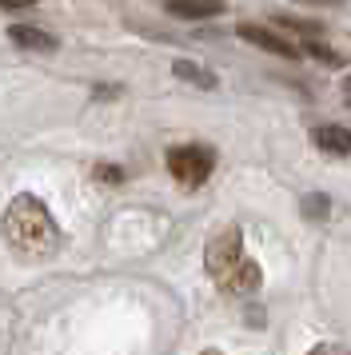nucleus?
Masks as SVG:
<instances>
[{
    "label": "nucleus",
    "mask_w": 351,
    "mask_h": 355,
    "mask_svg": "<svg viewBox=\"0 0 351 355\" xmlns=\"http://www.w3.org/2000/svg\"><path fill=\"white\" fill-rule=\"evenodd\" d=\"M316 148L327 152V156H351V128H343V124L316 128Z\"/></svg>",
    "instance_id": "6"
},
{
    "label": "nucleus",
    "mask_w": 351,
    "mask_h": 355,
    "mask_svg": "<svg viewBox=\"0 0 351 355\" xmlns=\"http://www.w3.org/2000/svg\"><path fill=\"white\" fill-rule=\"evenodd\" d=\"M164 168L180 188H200V184H207L212 168H216V152L204 144H176L164 152Z\"/></svg>",
    "instance_id": "3"
},
{
    "label": "nucleus",
    "mask_w": 351,
    "mask_h": 355,
    "mask_svg": "<svg viewBox=\"0 0 351 355\" xmlns=\"http://www.w3.org/2000/svg\"><path fill=\"white\" fill-rule=\"evenodd\" d=\"M172 72H176L184 84H196V88H204V92H212V88L220 84V80H216V72H207V68L196 64V60H176Z\"/></svg>",
    "instance_id": "8"
},
{
    "label": "nucleus",
    "mask_w": 351,
    "mask_h": 355,
    "mask_svg": "<svg viewBox=\"0 0 351 355\" xmlns=\"http://www.w3.org/2000/svg\"><path fill=\"white\" fill-rule=\"evenodd\" d=\"M207 275L216 279L220 291H232V295H252L259 288V263L243 256V236L239 227H223L216 240L207 243Z\"/></svg>",
    "instance_id": "2"
},
{
    "label": "nucleus",
    "mask_w": 351,
    "mask_h": 355,
    "mask_svg": "<svg viewBox=\"0 0 351 355\" xmlns=\"http://www.w3.org/2000/svg\"><path fill=\"white\" fill-rule=\"evenodd\" d=\"M32 4H36V0H0V8H8V12H24Z\"/></svg>",
    "instance_id": "14"
},
{
    "label": "nucleus",
    "mask_w": 351,
    "mask_h": 355,
    "mask_svg": "<svg viewBox=\"0 0 351 355\" xmlns=\"http://www.w3.org/2000/svg\"><path fill=\"white\" fill-rule=\"evenodd\" d=\"M92 96H96V100H112V96H120V88H116V84H96Z\"/></svg>",
    "instance_id": "13"
},
{
    "label": "nucleus",
    "mask_w": 351,
    "mask_h": 355,
    "mask_svg": "<svg viewBox=\"0 0 351 355\" xmlns=\"http://www.w3.org/2000/svg\"><path fill=\"white\" fill-rule=\"evenodd\" d=\"M0 232H4L8 248L20 252L24 259H44L60 243V224L32 192H20L8 200V208L0 216Z\"/></svg>",
    "instance_id": "1"
},
{
    "label": "nucleus",
    "mask_w": 351,
    "mask_h": 355,
    "mask_svg": "<svg viewBox=\"0 0 351 355\" xmlns=\"http://www.w3.org/2000/svg\"><path fill=\"white\" fill-rule=\"evenodd\" d=\"M307 4H327V0H307Z\"/></svg>",
    "instance_id": "16"
},
{
    "label": "nucleus",
    "mask_w": 351,
    "mask_h": 355,
    "mask_svg": "<svg viewBox=\"0 0 351 355\" xmlns=\"http://www.w3.org/2000/svg\"><path fill=\"white\" fill-rule=\"evenodd\" d=\"M8 40L16 49H28V52H56V36H48L44 28H32V24H12Z\"/></svg>",
    "instance_id": "5"
},
{
    "label": "nucleus",
    "mask_w": 351,
    "mask_h": 355,
    "mask_svg": "<svg viewBox=\"0 0 351 355\" xmlns=\"http://www.w3.org/2000/svg\"><path fill=\"white\" fill-rule=\"evenodd\" d=\"M343 96H348V104H351V76L343 80Z\"/></svg>",
    "instance_id": "15"
},
{
    "label": "nucleus",
    "mask_w": 351,
    "mask_h": 355,
    "mask_svg": "<svg viewBox=\"0 0 351 355\" xmlns=\"http://www.w3.org/2000/svg\"><path fill=\"white\" fill-rule=\"evenodd\" d=\"M96 180H100V184H104V180H108V184H120L124 172H120L116 164H100V168H96Z\"/></svg>",
    "instance_id": "12"
},
{
    "label": "nucleus",
    "mask_w": 351,
    "mask_h": 355,
    "mask_svg": "<svg viewBox=\"0 0 351 355\" xmlns=\"http://www.w3.org/2000/svg\"><path fill=\"white\" fill-rule=\"evenodd\" d=\"M300 216L307 220V224H323L327 216H332V196H323V192H307L300 200Z\"/></svg>",
    "instance_id": "9"
},
{
    "label": "nucleus",
    "mask_w": 351,
    "mask_h": 355,
    "mask_svg": "<svg viewBox=\"0 0 351 355\" xmlns=\"http://www.w3.org/2000/svg\"><path fill=\"white\" fill-rule=\"evenodd\" d=\"M236 33H239V40H248V44H255V49L271 52V56H284V60H300V49H296V40L280 36L275 28H264V24H252V20H243Z\"/></svg>",
    "instance_id": "4"
},
{
    "label": "nucleus",
    "mask_w": 351,
    "mask_h": 355,
    "mask_svg": "<svg viewBox=\"0 0 351 355\" xmlns=\"http://www.w3.org/2000/svg\"><path fill=\"white\" fill-rule=\"evenodd\" d=\"M284 33H291V36H303V40H311V36H323V24L319 20H303V17H280L275 20Z\"/></svg>",
    "instance_id": "10"
},
{
    "label": "nucleus",
    "mask_w": 351,
    "mask_h": 355,
    "mask_svg": "<svg viewBox=\"0 0 351 355\" xmlns=\"http://www.w3.org/2000/svg\"><path fill=\"white\" fill-rule=\"evenodd\" d=\"M164 8H168V17H180V20H212V17H220V0H168Z\"/></svg>",
    "instance_id": "7"
},
{
    "label": "nucleus",
    "mask_w": 351,
    "mask_h": 355,
    "mask_svg": "<svg viewBox=\"0 0 351 355\" xmlns=\"http://www.w3.org/2000/svg\"><path fill=\"white\" fill-rule=\"evenodd\" d=\"M307 49H311V56H316V60H323V64H339V52H332L327 44H319V36H311V40H307Z\"/></svg>",
    "instance_id": "11"
},
{
    "label": "nucleus",
    "mask_w": 351,
    "mask_h": 355,
    "mask_svg": "<svg viewBox=\"0 0 351 355\" xmlns=\"http://www.w3.org/2000/svg\"><path fill=\"white\" fill-rule=\"evenodd\" d=\"M220 4H223V0H220Z\"/></svg>",
    "instance_id": "17"
}]
</instances>
